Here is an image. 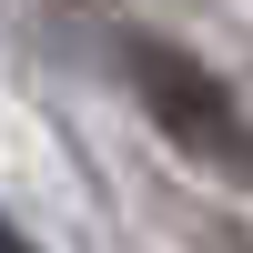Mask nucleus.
Instances as JSON below:
<instances>
[{
  "mask_svg": "<svg viewBox=\"0 0 253 253\" xmlns=\"http://www.w3.org/2000/svg\"><path fill=\"white\" fill-rule=\"evenodd\" d=\"M132 81H142L152 122L182 142V152H203V162H243V152H253V132H243L233 91H223L203 61H182L172 41H132Z\"/></svg>",
  "mask_w": 253,
  "mask_h": 253,
  "instance_id": "1",
  "label": "nucleus"
},
{
  "mask_svg": "<svg viewBox=\"0 0 253 253\" xmlns=\"http://www.w3.org/2000/svg\"><path fill=\"white\" fill-rule=\"evenodd\" d=\"M0 253H31V233H20V223H10V213H0Z\"/></svg>",
  "mask_w": 253,
  "mask_h": 253,
  "instance_id": "2",
  "label": "nucleus"
}]
</instances>
